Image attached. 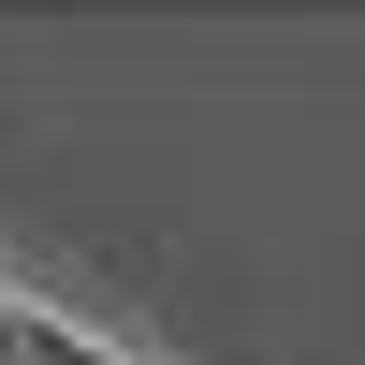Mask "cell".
Returning <instances> with one entry per match:
<instances>
[{"label":"cell","instance_id":"6da1fadb","mask_svg":"<svg viewBox=\"0 0 365 365\" xmlns=\"http://www.w3.org/2000/svg\"><path fill=\"white\" fill-rule=\"evenodd\" d=\"M0 307H15V292H0Z\"/></svg>","mask_w":365,"mask_h":365}]
</instances>
